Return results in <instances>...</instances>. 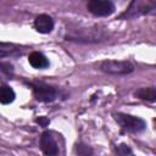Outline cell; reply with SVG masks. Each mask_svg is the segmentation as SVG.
Here are the masks:
<instances>
[{"instance_id": "obj_8", "label": "cell", "mask_w": 156, "mask_h": 156, "mask_svg": "<svg viewBox=\"0 0 156 156\" xmlns=\"http://www.w3.org/2000/svg\"><path fill=\"white\" fill-rule=\"evenodd\" d=\"M28 61H29V63H30L32 67L39 68V69H40V68H45V67L49 66L48 58H46L43 54H40V52H38V51H34V52L29 54Z\"/></svg>"}, {"instance_id": "obj_10", "label": "cell", "mask_w": 156, "mask_h": 156, "mask_svg": "<svg viewBox=\"0 0 156 156\" xmlns=\"http://www.w3.org/2000/svg\"><path fill=\"white\" fill-rule=\"evenodd\" d=\"M15 100V91L9 85H4L0 88V102L1 104H10Z\"/></svg>"}, {"instance_id": "obj_1", "label": "cell", "mask_w": 156, "mask_h": 156, "mask_svg": "<svg viewBox=\"0 0 156 156\" xmlns=\"http://www.w3.org/2000/svg\"><path fill=\"white\" fill-rule=\"evenodd\" d=\"M156 7V0H133L128 9L121 15V18L129 20L149 13Z\"/></svg>"}, {"instance_id": "obj_4", "label": "cell", "mask_w": 156, "mask_h": 156, "mask_svg": "<svg viewBox=\"0 0 156 156\" xmlns=\"http://www.w3.org/2000/svg\"><path fill=\"white\" fill-rule=\"evenodd\" d=\"M88 10L95 16H108L115 11V5L111 0H89Z\"/></svg>"}, {"instance_id": "obj_7", "label": "cell", "mask_w": 156, "mask_h": 156, "mask_svg": "<svg viewBox=\"0 0 156 156\" xmlns=\"http://www.w3.org/2000/svg\"><path fill=\"white\" fill-rule=\"evenodd\" d=\"M34 27L39 33H50L54 28V21L49 15H39L34 20Z\"/></svg>"}, {"instance_id": "obj_11", "label": "cell", "mask_w": 156, "mask_h": 156, "mask_svg": "<svg viewBox=\"0 0 156 156\" xmlns=\"http://www.w3.org/2000/svg\"><path fill=\"white\" fill-rule=\"evenodd\" d=\"M18 52H21L18 46H16L13 44H9V43H0V58L5 57V56L16 55Z\"/></svg>"}, {"instance_id": "obj_3", "label": "cell", "mask_w": 156, "mask_h": 156, "mask_svg": "<svg viewBox=\"0 0 156 156\" xmlns=\"http://www.w3.org/2000/svg\"><path fill=\"white\" fill-rule=\"evenodd\" d=\"M116 119L123 129H126L128 132H132V133L141 132L146 127L145 122L141 118L134 117V116H130V115H126V113H117Z\"/></svg>"}, {"instance_id": "obj_5", "label": "cell", "mask_w": 156, "mask_h": 156, "mask_svg": "<svg viewBox=\"0 0 156 156\" xmlns=\"http://www.w3.org/2000/svg\"><path fill=\"white\" fill-rule=\"evenodd\" d=\"M33 93L37 100L39 101H44V102H49L56 99V90L46 84L43 83H37L33 84Z\"/></svg>"}, {"instance_id": "obj_6", "label": "cell", "mask_w": 156, "mask_h": 156, "mask_svg": "<svg viewBox=\"0 0 156 156\" xmlns=\"http://www.w3.org/2000/svg\"><path fill=\"white\" fill-rule=\"evenodd\" d=\"M40 147H41V151L45 155L51 156V155H57L58 154L57 144H56L54 136L51 135V133H49V132L43 133V135L40 138Z\"/></svg>"}, {"instance_id": "obj_13", "label": "cell", "mask_w": 156, "mask_h": 156, "mask_svg": "<svg viewBox=\"0 0 156 156\" xmlns=\"http://www.w3.org/2000/svg\"><path fill=\"white\" fill-rule=\"evenodd\" d=\"M77 152L80 155H87V154H91V150L88 146L84 145H77Z\"/></svg>"}, {"instance_id": "obj_14", "label": "cell", "mask_w": 156, "mask_h": 156, "mask_svg": "<svg viewBox=\"0 0 156 156\" xmlns=\"http://www.w3.org/2000/svg\"><path fill=\"white\" fill-rule=\"evenodd\" d=\"M37 123H39L41 127H46V126L49 124V119H48L46 117H39V118L37 119Z\"/></svg>"}, {"instance_id": "obj_2", "label": "cell", "mask_w": 156, "mask_h": 156, "mask_svg": "<svg viewBox=\"0 0 156 156\" xmlns=\"http://www.w3.org/2000/svg\"><path fill=\"white\" fill-rule=\"evenodd\" d=\"M101 71L110 74H128L130 73L134 67L129 61H121V60H106L100 65Z\"/></svg>"}, {"instance_id": "obj_12", "label": "cell", "mask_w": 156, "mask_h": 156, "mask_svg": "<svg viewBox=\"0 0 156 156\" xmlns=\"http://www.w3.org/2000/svg\"><path fill=\"white\" fill-rule=\"evenodd\" d=\"M117 152H118L119 155H127V154H132V151H130V149L128 147V145H124V144H122V145H119V146L117 147Z\"/></svg>"}, {"instance_id": "obj_9", "label": "cell", "mask_w": 156, "mask_h": 156, "mask_svg": "<svg viewBox=\"0 0 156 156\" xmlns=\"http://www.w3.org/2000/svg\"><path fill=\"white\" fill-rule=\"evenodd\" d=\"M135 96L141 99V100H147V101H155L156 100V89L154 87L149 88H141L135 91Z\"/></svg>"}]
</instances>
